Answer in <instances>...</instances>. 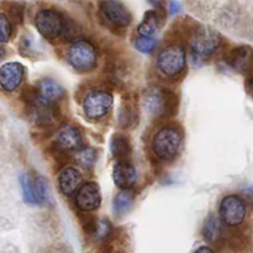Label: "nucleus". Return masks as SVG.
I'll list each match as a JSON object with an SVG mask.
<instances>
[{
    "mask_svg": "<svg viewBox=\"0 0 253 253\" xmlns=\"http://www.w3.org/2000/svg\"><path fill=\"white\" fill-rule=\"evenodd\" d=\"M35 26L47 40L57 39L66 29L63 17L53 9L40 10L35 16Z\"/></svg>",
    "mask_w": 253,
    "mask_h": 253,
    "instance_id": "9",
    "label": "nucleus"
},
{
    "mask_svg": "<svg viewBox=\"0 0 253 253\" xmlns=\"http://www.w3.org/2000/svg\"><path fill=\"white\" fill-rule=\"evenodd\" d=\"M24 200L29 204H44L49 199V187L47 180L40 175L26 173L20 179Z\"/></svg>",
    "mask_w": 253,
    "mask_h": 253,
    "instance_id": "7",
    "label": "nucleus"
},
{
    "mask_svg": "<svg viewBox=\"0 0 253 253\" xmlns=\"http://www.w3.org/2000/svg\"><path fill=\"white\" fill-rule=\"evenodd\" d=\"M202 234L208 242H216L222 235V225L220 220L214 215H209L204 222Z\"/></svg>",
    "mask_w": 253,
    "mask_h": 253,
    "instance_id": "21",
    "label": "nucleus"
},
{
    "mask_svg": "<svg viewBox=\"0 0 253 253\" xmlns=\"http://www.w3.org/2000/svg\"><path fill=\"white\" fill-rule=\"evenodd\" d=\"M25 77V67L19 62H9L0 67V88L12 93L21 85Z\"/></svg>",
    "mask_w": 253,
    "mask_h": 253,
    "instance_id": "11",
    "label": "nucleus"
},
{
    "mask_svg": "<svg viewBox=\"0 0 253 253\" xmlns=\"http://www.w3.org/2000/svg\"><path fill=\"white\" fill-rule=\"evenodd\" d=\"M160 11V9H156L150 10V11L146 12L142 22H141L137 27L138 36L153 37V35L162 27L163 19H165V17L161 15Z\"/></svg>",
    "mask_w": 253,
    "mask_h": 253,
    "instance_id": "18",
    "label": "nucleus"
},
{
    "mask_svg": "<svg viewBox=\"0 0 253 253\" xmlns=\"http://www.w3.org/2000/svg\"><path fill=\"white\" fill-rule=\"evenodd\" d=\"M4 54H5L4 48H2V47L0 46V61H1V59H2V57H4Z\"/></svg>",
    "mask_w": 253,
    "mask_h": 253,
    "instance_id": "29",
    "label": "nucleus"
},
{
    "mask_svg": "<svg viewBox=\"0 0 253 253\" xmlns=\"http://www.w3.org/2000/svg\"><path fill=\"white\" fill-rule=\"evenodd\" d=\"M183 143V135L175 126H165L155 133L151 148L156 157L163 162L174 160Z\"/></svg>",
    "mask_w": 253,
    "mask_h": 253,
    "instance_id": "1",
    "label": "nucleus"
},
{
    "mask_svg": "<svg viewBox=\"0 0 253 253\" xmlns=\"http://www.w3.org/2000/svg\"><path fill=\"white\" fill-rule=\"evenodd\" d=\"M187 54L183 47L172 44L165 47L157 56V68L168 78H175L184 72Z\"/></svg>",
    "mask_w": 253,
    "mask_h": 253,
    "instance_id": "5",
    "label": "nucleus"
},
{
    "mask_svg": "<svg viewBox=\"0 0 253 253\" xmlns=\"http://www.w3.org/2000/svg\"><path fill=\"white\" fill-rule=\"evenodd\" d=\"M227 62L239 72H247L253 67V49L250 47H237L227 56Z\"/></svg>",
    "mask_w": 253,
    "mask_h": 253,
    "instance_id": "17",
    "label": "nucleus"
},
{
    "mask_svg": "<svg viewBox=\"0 0 253 253\" xmlns=\"http://www.w3.org/2000/svg\"><path fill=\"white\" fill-rule=\"evenodd\" d=\"M67 61L78 72H90L95 68L98 54L90 41L79 39L72 42L67 51Z\"/></svg>",
    "mask_w": 253,
    "mask_h": 253,
    "instance_id": "4",
    "label": "nucleus"
},
{
    "mask_svg": "<svg viewBox=\"0 0 253 253\" xmlns=\"http://www.w3.org/2000/svg\"><path fill=\"white\" fill-rule=\"evenodd\" d=\"M143 108L152 118H166L175 110L177 96L162 88H150L143 94Z\"/></svg>",
    "mask_w": 253,
    "mask_h": 253,
    "instance_id": "3",
    "label": "nucleus"
},
{
    "mask_svg": "<svg viewBox=\"0 0 253 253\" xmlns=\"http://www.w3.org/2000/svg\"><path fill=\"white\" fill-rule=\"evenodd\" d=\"M133 205V193L131 190H121L113 202V209L116 215H125Z\"/></svg>",
    "mask_w": 253,
    "mask_h": 253,
    "instance_id": "22",
    "label": "nucleus"
},
{
    "mask_svg": "<svg viewBox=\"0 0 253 253\" xmlns=\"http://www.w3.org/2000/svg\"><path fill=\"white\" fill-rule=\"evenodd\" d=\"M138 111L135 98L126 96L119 110V124L123 127H132L138 121Z\"/></svg>",
    "mask_w": 253,
    "mask_h": 253,
    "instance_id": "19",
    "label": "nucleus"
},
{
    "mask_svg": "<svg viewBox=\"0 0 253 253\" xmlns=\"http://www.w3.org/2000/svg\"><path fill=\"white\" fill-rule=\"evenodd\" d=\"M246 217V205L242 198L227 195L220 203V219L227 226H239Z\"/></svg>",
    "mask_w": 253,
    "mask_h": 253,
    "instance_id": "10",
    "label": "nucleus"
},
{
    "mask_svg": "<svg viewBox=\"0 0 253 253\" xmlns=\"http://www.w3.org/2000/svg\"><path fill=\"white\" fill-rule=\"evenodd\" d=\"M66 90L58 82L51 78L41 79L34 88V103L31 106L54 108L57 101L61 100Z\"/></svg>",
    "mask_w": 253,
    "mask_h": 253,
    "instance_id": "8",
    "label": "nucleus"
},
{
    "mask_svg": "<svg viewBox=\"0 0 253 253\" xmlns=\"http://www.w3.org/2000/svg\"><path fill=\"white\" fill-rule=\"evenodd\" d=\"M111 235H113V226H111L110 221L105 219L98 221L96 230L93 235L94 239L98 240V241H108Z\"/></svg>",
    "mask_w": 253,
    "mask_h": 253,
    "instance_id": "24",
    "label": "nucleus"
},
{
    "mask_svg": "<svg viewBox=\"0 0 253 253\" xmlns=\"http://www.w3.org/2000/svg\"><path fill=\"white\" fill-rule=\"evenodd\" d=\"M221 43L219 32L209 27H200L190 40V53L195 63L208 61L216 52Z\"/></svg>",
    "mask_w": 253,
    "mask_h": 253,
    "instance_id": "2",
    "label": "nucleus"
},
{
    "mask_svg": "<svg viewBox=\"0 0 253 253\" xmlns=\"http://www.w3.org/2000/svg\"><path fill=\"white\" fill-rule=\"evenodd\" d=\"M100 12L104 19L116 27H126L131 24L130 11L120 1L100 2Z\"/></svg>",
    "mask_w": 253,
    "mask_h": 253,
    "instance_id": "13",
    "label": "nucleus"
},
{
    "mask_svg": "<svg viewBox=\"0 0 253 253\" xmlns=\"http://www.w3.org/2000/svg\"><path fill=\"white\" fill-rule=\"evenodd\" d=\"M76 161L82 168L90 169L96 161V151L93 148H82L81 151H78Z\"/></svg>",
    "mask_w": 253,
    "mask_h": 253,
    "instance_id": "23",
    "label": "nucleus"
},
{
    "mask_svg": "<svg viewBox=\"0 0 253 253\" xmlns=\"http://www.w3.org/2000/svg\"><path fill=\"white\" fill-rule=\"evenodd\" d=\"M101 193L96 183L89 182L82 185L76 195V205L82 211H93L100 207Z\"/></svg>",
    "mask_w": 253,
    "mask_h": 253,
    "instance_id": "12",
    "label": "nucleus"
},
{
    "mask_svg": "<svg viewBox=\"0 0 253 253\" xmlns=\"http://www.w3.org/2000/svg\"><path fill=\"white\" fill-rule=\"evenodd\" d=\"M114 183L121 190H130L137 180V173L135 167L127 161L118 162L113 169Z\"/></svg>",
    "mask_w": 253,
    "mask_h": 253,
    "instance_id": "15",
    "label": "nucleus"
},
{
    "mask_svg": "<svg viewBox=\"0 0 253 253\" xmlns=\"http://www.w3.org/2000/svg\"><path fill=\"white\" fill-rule=\"evenodd\" d=\"M250 85H251V89H252V91H253V78L251 79V82H250Z\"/></svg>",
    "mask_w": 253,
    "mask_h": 253,
    "instance_id": "30",
    "label": "nucleus"
},
{
    "mask_svg": "<svg viewBox=\"0 0 253 253\" xmlns=\"http://www.w3.org/2000/svg\"><path fill=\"white\" fill-rule=\"evenodd\" d=\"M156 44H157V42L153 37L137 36L135 39V47L141 53H152L153 49L156 48Z\"/></svg>",
    "mask_w": 253,
    "mask_h": 253,
    "instance_id": "25",
    "label": "nucleus"
},
{
    "mask_svg": "<svg viewBox=\"0 0 253 253\" xmlns=\"http://www.w3.org/2000/svg\"><path fill=\"white\" fill-rule=\"evenodd\" d=\"M194 253H215V252L212 251V250L210 249V247H208V246H202V247H199V249H198L197 251H195Z\"/></svg>",
    "mask_w": 253,
    "mask_h": 253,
    "instance_id": "28",
    "label": "nucleus"
},
{
    "mask_svg": "<svg viewBox=\"0 0 253 253\" xmlns=\"http://www.w3.org/2000/svg\"><path fill=\"white\" fill-rule=\"evenodd\" d=\"M114 99L110 91L101 89H91L82 101L84 115L90 120H98L110 111Z\"/></svg>",
    "mask_w": 253,
    "mask_h": 253,
    "instance_id": "6",
    "label": "nucleus"
},
{
    "mask_svg": "<svg viewBox=\"0 0 253 253\" xmlns=\"http://www.w3.org/2000/svg\"><path fill=\"white\" fill-rule=\"evenodd\" d=\"M12 35V25L9 17L0 12V43H5L11 39Z\"/></svg>",
    "mask_w": 253,
    "mask_h": 253,
    "instance_id": "26",
    "label": "nucleus"
},
{
    "mask_svg": "<svg viewBox=\"0 0 253 253\" xmlns=\"http://www.w3.org/2000/svg\"><path fill=\"white\" fill-rule=\"evenodd\" d=\"M82 182V174L74 167H66L58 175V184L64 197H72Z\"/></svg>",
    "mask_w": 253,
    "mask_h": 253,
    "instance_id": "16",
    "label": "nucleus"
},
{
    "mask_svg": "<svg viewBox=\"0 0 253 253\" xmlns=\"http://www.w3.org/2000/svg\"><path fill=\"white\" fill-rule=\"evenodd\" d=\"M56 147L61 151H81L83 147V138L82 133L76 126L73 125H62L57 130L56 137H54Z\"/></svg>",
    "mask_w": 253,
    "mask_h": 253,
    "instance_id": "14",
    "label": "nucleus"
},
{
    "mask_svg": "<svg viewBox=\"0 0 253 253\" xmlns=\"http://www.w3.org/2000/svg\"><path fill=\"white\" fill-rule=\"evenodd\" d=\"M110 151L119 162H124L131 155V143L126 136L114 135L110 142Z\"/></svg>",
    "mask_w": 253,
    "mask_h": 253,
    "instance_id": "20",
    "label": "nucleus"
},
{
    "mask_svg": "<svg viewBox=\"0 0 253 253\" xmlns=\"http://www.w3.org/2000/svg\"><path fill=\"white\" fill-rule=\"evenodd\" d=\"M180 6L182 4L180 2H169V10L172 14H175V12H179L180 11Z\"/></svg>",
    "mask_w": 253,
    "mask_h": 253,
    "instance_id": "27",
    "label": "nucleus"
}]
</instances>
